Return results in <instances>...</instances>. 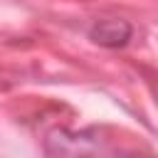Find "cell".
I'll return each mask as SVG.
<instances>
[{
    "instance_id": "obj_1",
    "label": "cell",
    "mask_w": 158,
    "mask_h": 158,
    "mask_svg": "<svg viewBox=\"0 0 158 158\" xmlns=\"http://www.w3.org/2000/svg\"><path fill=\"white\" fill-rule=\"evenodd\" d=\"M91 40L99 42V44H106V47H118L123 44L128 37H131V27L123 22V20H101L96 22L91 30H89Z\"/></svg>"
}]
</instances>
